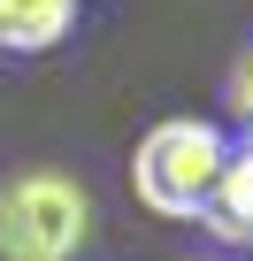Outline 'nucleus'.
I'll use <instances>...</instances> for the list:
<instances>
[{"label": "nucleus", "instance_id": "5", "mask_svg": "<svg viewBox=\"0 0 253 261\" xmlns=\"http://www.w3.org/2000/svg\"><path fill=\"white\" fill-rule=\"evenodd\" d=\"M222 100H230V115H238V123L253 130V46H245V54L230 62V85H222Z\"/></svg>", "mask_w": 253, "mask_h": 261}, {"label": "nucleus", "instance_id": "4", "mask_svg": "<svg viewBox=\"0 0 253 261\" xmlns=\"http://www.w3.org/2000/svg\"><path fill=\"white\" fill-rule=\"evenodd\" d=\"M77 23V0H0V46L8 54H46Z\"/></svg>", "mask_w": 253, "mask_h": 261}, {"label": "nucleus", "instance_id": "3", "mask_svg": "<svg viewBox=\"0 0 253 261\" xmlns=\"http://www.w3.org/2000/svg\"><path fill=\"white\" fill-rule=\"evenodd\" d=\"M200 230L215 246H253V130L222 154V177H215V192L200 207Z\"/></svg>", "mask_w": 253, "mask_h": 261}, {"label": "nucleus", "instance_id": "1", "mask_svg": "<svg viewBox=\"0 0 253 261\" xmlns=\"http://www.w3.org/2000/svg\"><path fill=\"white\" fill-rule=\"evenodd\" d=\"M222 154H230V139H222L207 115H169V123H154L146 139H138V154H131V192H138V207L161 215V223H200V207H207V192H215V177H222Z\"/></svg>", "mask_w": 253, "mask_h": 261}, {"label": "nucleus", "instance_id": "2", "mask_svg": "<svg viewBox=\"0 0 253 261\" xmlns=\"http://www.w3.org/2000/svg\"><path fill=\"white\" fill-rule=\"evenodd\" d=\"M92 238V192L62 169L0 177V261H77Z\"/></svg>", "mask_w": 253, "mask_h": 261}]
</instances>
